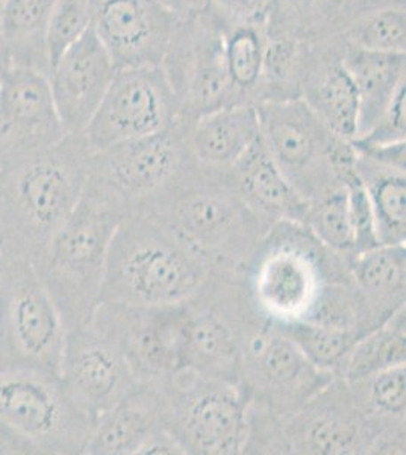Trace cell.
Here are the masks:
<instances>
[{
	"label": "cell",
	"mask_w": 406,
	"mask_h": 455,
	"mask_svg": "<svg viewBox=\"0 0 406 455\" xmlns=\"http://www.w3.org/2000/svg\"><path fill=\"white\" fill-rule=\"evenodd\" d=\"M247 455H370V437L349 384L334 378L291 413L249 409Z\"/></svg>",
	"instance_id": "6"
},
{
	"label": "cell",
	"mask_w": 406,
	"mask_h": 455,
	"mask_svg": "<svg viewBox=\"0 0 406 455\" xmlns=\"http://www.w3.org/2000/svg\"><path fill=\"white\" fill-rule=\"evenodd\" d=\"M186 313L184 368L240 384L243 347L255 311L240 275L210 272Z\"/></svg>",
	"instance_id": "10"
},
{
	"label": "cell",
	"mask_w": 406,
	"mask_h": 455,
	"mask_svg": "<svg viewBox=\"0 0 406 455\" xmlns=\"http://www.w3.org/2000/svg\"><path fill=\"white\" fill-rule=\"evenodd\" d=\"M360 330L365 336L406 308V246L379 244L350 259Z\"/></svg>",
	"instance_id": "23"
},
{
	"label": "cell",
	"mask_w": 406,
	"mask_h": 455,
	"mask_svg": "<svg viewBox=\"0 0 406 455\" xmlns=\"http://www.w3.org/2000/svg\"><path fill=\"white\" fill-rule=\"evenodd\" d=\"M349 384L370 437V455L406 454V364Z\"/></svg>",
	"instance_id": "25"
},
{
	"label": "cell",
	"mask_w": 406,
	"mask_h": 455,
	"mask_svg": "<svg viewBox=\"0 0 406 455\" xmlns=\"http://www.w3.org/2000/svg\"><path fill=\"white\" fill-rule=\"evenodd\" d=\"M259 139L253 105H231L202 116L191 124V156L201 166L225 172Z\"/></svg>",
	"instance_id": "26"
},
{
	"label": "cell",
	"mask_w": 406,
	"mask_h": 455,
	"mask_svg": "<svg viewBox=\"0 0 406 455\" xmlns=\"http://www.w3.org/2000/svg\"><path fill=\"white\" fill-rule=\"evenodd\" d=\"M405 90L406 87L403 85L397 92L370 131H367L364 135L354 140L364 145H390L405 141Z\"/></svg>",
	"instance_id": "41"
},
{
	"label": "cell",
	"mask_w": 406,
	"mask_h": 455,
	"mask_svg": "<svg viewBox=\"0 0 406 455\" xmlns=\"http://www.w3.org/2000/svg\"><path fill=\"white\" fill-rule=\"evenodd\" d=\"M391 5H405V0H320L313 36H337L355 17Z\"/></svg>",
	"instance_id": "37"
},
{
	"label": "cell",
	"mask_w": 406,
	"mask_h": 455,
	"mask_svg": "<svg viewBox=\"0 0 406 455\" xmlns=\"http://www.w3.org/2000/svg\"><path fill=\"white\" fill-rule=\"evenodd\" d=\"M179 104V119L195 120L237 105L225 62V28L211 11L180 19L161 64Z\"/></svg>",
	"instance_id": "14"
},
{
	"label": "cell",
	"mask_w": 406,
	"mask_h": 455,
	"mask_svg": "<svg viewBox=\"0 0 406 455\" xmlns=\"http://www.w3.org/2000/svg\"><path fill=\"white\" fill-rule=\"evenodd\" d=\"M278 328L304 352L305 357L315 368L334 377L346 354L361 339L355 332L315 325L309 322H296Z\"/></svg>",
	"instance_id": "35"
},
{
	"label": "cell",
	"mask_w": 406,
	"mask_h": 455,
	"mask_svg": "<svg viewBox=\"0 0 406 455\" xmlns=\"http://www.w3.org/2000/svg\"><path fill=\"white\" fill-rule=\"evenodd\" d=\"M355 154L356 173L370 202L379 243H405L406 167L358 150Z\"/></svg>",
	"instance_id": "28"
},
{
	"label": "cell",
	"mask_w": 406,
	"mask_h": 455,
	"mask_svg": "<svg viewBox=\"0 0 406 455\" xmlns=\"http://www.w3.org/2000/svg\"><path fill=\"white\" fill-rule=\"evenodd\" d=\"M320 0H273L267 29L272 32L313 34Z\"/></svg>",
	"instance_id": "39"
},
{
	"label": "cell",
	"mask_w": 406,
	"mask_h": 455,
	"mask_svg": "<svg viewBox=\"0 0 406 455\" xmlns=\"http://www.w3.org/2000/svg\"><path fill=\"white\" fill-rule=\"evenodd\" d=\"M346 46L378 52H405L406 8L391 5L369 11L350 20L337 34Z\"/></svg>",
	"instance_id": "33"
},
{
	"label": "cell",
	"mask_w": 406,
	"mask_h": 455,
	"mask_svg": "<svg viewBox=\"0 0 406 455\" xmlns=\"http://www.w3.org/2000/svg\"><path fill=\"white\" fill-rule=\"evenodd\" d=\"M267 46V23H246L225 31V62L237 105H258Z\"/></svg>",
	"instance_id": "32"
},
{
	"label": "cell",
	"mask_w": 406,
	"mask_h": 455,
	"mask_svg": "<svg viewBox=\"0 0 406 455\" xmlns=\"http://www.w3.org/2000/svg\"><path fill=\"white\" fill-rule=\"evenodd\" d=\"M115 72L93 28L52 66L47 75L52 98L68 134L85 132Z\"/></svg>",
	"instance_id": "20"
},
{
	"label": "cell",
	"mask_w": 406,
	"mask_h": 455,
	"mask_svg": "<svg viewBox=\"0 0 406 455\" xmlns=\"http://www.w3.org/2000/svg\"><path fill=\"white\" fill-rule=\"evenodd\" d=\"M60 378L73 403L93 425L135 384L119 347L90 322L66 334Z\"/></svg>",
	"instance_id": "18"
},
{
	"label": "cell",
	"mask_w": 406,
	"mask_h": 455,
	"mask_svg": "<svg viewBox=\"0 0 406 455\" xmlns=\"http://www.w3.org/2000/svg\"><path fill=\"white\" fill-rule=\"evenodd\" d=\"M66 334L34 264L6 257L0 285V372L29 369L60 375Z\"/></svg>",
	"instance_id": "9"
},
{
	"label": "cell",
	"mask_w": 406,
	"mask_h": 455,
	"mask_svg": "<svg viewBox=\"0 0 406 455\" xmlns=\"http://www.w3.org/2000/svg\"><path fill=\"white\" fill-rule=\"evenodd\" d=\"M93 154L84 132L68 134L0 171L8 227L6 257L32 264L40 259L81 201Z\"/></svg>",
	"instance_id": "2"
},
{
	"label": "cell",
	"mask_w": 406,
	"mask_h": 455,
	"mask_svg": "<svg viewBox=\"0 0 406 455\" xmlns=\"http://www.w3.org/2000/svg\"><path fill=\"white\" fill-rule=\"evenodd\" d=\"M139 455H186V451L167 429L163 428L144 443Z\"/></svg>",
	"instance_id": "42"
},
{
	"label": "cell",
	"mask_w": 406,
	"mask_h": 455,
	"mask_svg": "<svg viewBox=\"0 0 406 455\" xmlns=\"http://www.w3.org/2000/svg\"><path fill=\"white\" fill-rule=\"evenodd\" d=\"M272 8L273 0H210L208 6L225 31L246 23L266 25Z\"/></svg>",
	"instance_id": "40"
},
{
	"label": "cell",
	"mask_w": 406,
	"mask_h": 455,
	"mask_svg": "<svg viewBox=\"0 0 406 455\" xmlns=\"http://www.w3.org/2000/svg\"><path fill=\"white\" fill-rule=\"evenodd\" d=\"M0 455H31L25 443L0 424Z\"/></svg>",
	"instance_id": "44"
},
{
	"label": "cell",
	"mask_w": 406,
	"mask_h": 455,
	"mask_svg": "<svg viewBox=\"0 0 406 455\" xmlns=\"http://www.w3.org/2000/svg\"><path fill=\"white\" fill-rule=\"evenodd\" d=\"M179 21L156 0H103L93 29L117 70L161 68Z\"/></svg>",
	"instance_id": "19"
},
{
	"label": "cell",
	"mask_w": 406,
	"mask_h": 455,
	"mask_svg": "<svg viewBox=\"0 0 406 455\" xmlns=\"http://www.w3.org/2000/svg\"><path fill=\"white\" fill-rule=\"evenodd\" d=\"M257 111L268 156L300 196L313 202L343 186L330 160L338 135L328 130L304 100L267 102L258 105Z\"/></svg>",
	"instance_id": "12"
},
{
	"label": "cell",
	"mask_w": 406,
	"mask_h": 455,
	"mask_svg": "<svg viewBox=\"0 0 406 455\" xmlns=\"http://www.w3.org/2000/svg\"><path fill=\"white\" fill-rule=\"evenodd\" d=\"M55 0H6L0 11L11 64L49 75L46 34Z\"/></svg>",
	"instance_id": "29"
},
{
	"label": "cell",
	"mask_w": 406,
	"mask_h": 455,
	"mask_svg": "<svg viewBox=\"0 0 406 455\" xmlns=\"http://www.w3.org/2000/svg\"><path fill=\"white\" fill-rule=\"evenodd\" d=\"M0 424L31 455L84 454L93 428L60 375L29 369L0 372Z\"/></svg>",
	"instance_id": "8"
},
{
	"label": "cell",
	"mask_w": 406,
	"mask_h": 455,
	"mask_svg": "<svg viewBox=\"0 0 406 455\" xmlns=\"http://www.w3.org/2000/svg\"><path fill=\"white\" fill-rule=\"evenodd\" d=\"M311 49V34L305 36L267 29V46L258 105L300 99Z\"/></svg>",
	"instance_id": "30"
},
{
	"label": "cell",
	"mask_w": 406,
	"mask_h": 455,
	"mask_svg": "<svg viewBox=\"0 0 406 455\" xmlns=\"http://www.w3.org/2000/svg\"><path fill=\"white\" fill-rule=\"evenodd\" d=\"M315 368L304 352L255 313L243 347L240 386L249 409L278 418L291 413L334 379Z\"/></svg>",
	"instance_id": "11"
},
{
	"label": "cell",
	"mask_w": 406,
	"mask_h": 455,
	"mask_svg": "<svg viewBox=\"0 0 406 455\" xmlns=\"http://www.w3.org/2000/svg\"><path fill=\"white\" fill-rule=\"evenodd\" d=\"M210 272L203 259L161 220L149 212H129L111 240L100 304H182Z\"/></svg>",
	"instance_id": "5"
},
{
	"label": "cell",
	"mask_w": 406,
	"mask_h": 455,
	"mask_svg": "<svg viewBox=\"0 0 406 455\" xmlns=\"http://www.w3.org/2000/svg\"><path fill=\"white\" fill-rule=\"evenodd\" d=\"M94 10L93 0L53 2L46 34L49 68L93 28Z\"/></svg>",
	"instance_id": "36"
},
{
	"label": "cell",
	"mask_w": 406,
	"mask_h": 455,
	"mask_svg": "<svg viewBox=\"0 0 406 455\" xmlns=\"http://www.w3.org/2000/svg\"><path fill=\"white\" fill-rule=\"evenodd\" d=\"M6 237H8V227H6L5 204H4L2 187H0V255H5Z\"/></svg>",
	"instance_id": "45"
},
{
	"label": "cell",
	"mask_w": 406,
	"mask_h": 455,
	"mask_svg": "<svg viewBox=\"0 0 406 455\" xmlns=\"http://www.w3.org/2000/svg\"><path fill=\"white\" fill-rule=\"evenodd\" d=\"M178 119L179 104L160 66L119 68L84 134L102 150L167 130Z\"/></svg>",
	"instance_id": "16"
},
{
	"label": "cell",
	"mask_w": 406,
	"mask_h": 455,
	"mask_svg": "<svg viewBox=\"0 0 406 455\" xmlns=\"http://www.w3.org/2000/svg\"><path fill=\"white\" fill-rule=\"evenodd\" d=\"M137 212H149L203 259L211 272L240 275L267 233L243 204L227 172L193 158L164 190Z\"/></svg>",
	"instance_id": "1"
},
{
	"label": "cell",
	"mask_w": 406,
	"mask_h": 455,
	"mask_svg": "<svg viewBox=\"0 0 406 455\" xmlns=\"http://www.w3.org/2000/svg\"><path fill=\"white\" fill-rule=\"evenodd\" d=\"M225 172L243 204L268 227L278 222L305 223L309 202L279 171L268 156L261 134L246 154Z\"/></svg>",
	"instance_id": "22"
},
{
	"label": "cell",
	"mask_w": 406,
	"mask_h": 455,
	"mask_svg": "<svg viewBox=\"0 0 406 455\" xmlns=\"http://www.w3.org/2000/svg\"><path fill=\"white\" fill-rule=\"evenodd\" d=\"M163 425L186 455H242L249 398L238 383L180 369L161 384Z\"/></svg>",
	"instance_id": "7"
},
{
	"label": "cell",
	"mask_w": 406,
	"mask_h": 455,
	"mask_svg": "<svg viewBox=\"0 0 406 455\" xmlns=\"http://www.w3.org/2000/svg\"><path fill=\"white\" fill-rule=\"evenodd\" d=\"M0 78H2V75H0Z\"/></svg>",
	"instance_id": "50"
},
{
	"label": "cell",
	"mask_w": 406,
	"mask_h": 455,
	"mask_svg": "<svg viewBox=\"0 0 406 455\" xmlns=\"http://www.w3.org/2000/svg\"><path fill=\"white\" fill-rule=\"evenodd\" d=\"M10 68H12L10 52H8V47H6L5 36H4V32L0 28V75L4 76V73Z\"/></svg>",
	"instance_id": "46"
},
{
	"label": "cell",
	"mask_w": 406,
	"mask_h": 455,
	"mask_svg": "<svg viewBox=\"0 0 406 455\" xmlns=\"http://www.w3.org/2000/svg\"><path fill=\"white\" fill-rule=\"evenodd\" d=\"M161 384L135 383L94 422L84 454L139 455L144 443L164 428Z\"/></svg>",
	"instance_id": "24"
},
{
	"label": "cell",
	"mask_w": 406,
	"mask_h": 455,
	"mask_svg": "<svg viewBox=\"0 0 406 455\" xmlns=\"http://www.w3.org/2000/svg\"><path fill=\"white\" fill-rule=\"evenodd\" d=\"M6 257L5 255H0V285L4 281V274H5Z\"/></svg>",
	"instance_id": "47"
},
{
	"label": "cell",
	"mask_w": 406,
	"mask_h": 455,
	"mask_svg": "<svg viewBox=\"0 0 406 455\" xmlns=\"http://www.w3.org/2000/svg\"><path fill=\"white\" fill-rule=\"evenodd\" d=\"M240 276L253 311L276 326L304 321L328 285L352 280L350 259L298 222L268 228Z\"/></svg>",
	"instance_id": "4"
},
{
	"label": "cell",
	"mask_w": 406,
	"mask_h": 455,
	"mask_svg": "<svg viewBox=\"0 0 406 455\" xmlns=\"http://www.w3.org/2000/svg\"><path fill=\"white\" fill-rule=\"evenodd\" d=\"M94 5H98V4H100V2H103V0H93Z\"/></svg>",
	"instance_id": "49"
},
{
	"label": "cell",
	"mask_w": 406,
	"mask_h": 455,
	"mask_svg": "<svg viewBox=\"0 0 406 455\" xmlns=\"http://www.w3.org/2000/svg\"><path fill=\"white\" fill-rule=\"evenodd\" d=\"M190 122L178 119L167 130L94 150L90 175L105 182L137 212L158 196L193 161Z\"/></svg>",
	"instance_id": "15"
},
{
	"label": "cell",
	"mask_w": 406,
	"mask_h": 455,
	"mask_svg": "<svg viewBox=\"0 0 406 455\" xmlns=\"http://www.w3.org/2000/svg\"><path fill=\"white\" fill-rule=\"evenodd\" d=\"M6 0H0V11H2V8H4V5H5Z\"/></svg>",
	"instance_id": "48"
},
{
	"label": "cell",
	"mask_w": 406,
	"mask_h": 455,
	"mask_svg": "<svg viewBox=\"0 0 406 455\" xmlns=\"http://www.w3.org/2000/svg\"><path fill=\"white\" fill-rule=\"evenodd\" d=\"M129 214L119 195L88 173L83 197L34 263L66 330L92 321L115 229Z\"/></svg>",
	"instance_id": "3"
},
{
	"label": "cell",
	"mask_w": 406,
	"mask_h": 455,
	"mask_svg": "<svg viewBox=\"0 0 406 455\" xmlns=\"http://www.w3.org/2000/svg\"><path fill=\"white\" fill-rule=\"evenodd\" d=\"M305 225L330 251L347 259L355 255V233L345 186L335 187L319 199L309 202Z\"/></svg>",
	"instance_id": "34"
},
{
	"label": "cell",
	"mask_w": 406,
	"mask_h": 455,
	"mask_svg": "<svg viewBox=\"0 0 406 455\" xmlns=\"http://www.w3.org/2000/svg\"><path fill=\"white\" fill-rule=\"evenodd\" d=\"M90 323L119 347L135 383H164L184 368L186 313L182 304L102 302Z\"/></svg>",
	"instance_id": "13"
},
{
	"label": "cell",
	"mask_w": 406,
	"mask_h": 455,
	"mask_svg": "<svg viewBox=\"0 0 406 455\" xmlns=\"http://www.w3.org/2000/svg\"><path fill=\"white\" fill-rule=\"evenodd\" d=\"M345 64L360 100L358 134L364 135L405 85V52H378L346 46Z\"/></svg>",
	"instance_id": "27"
},
{
	"label": "cell",
	"mask_w": 406,
	"mask_h": 455,
	"mask_svg": "<svg viewBox=\"0 0 406 455\" xmlns=\"http://www.w3.org/2000/svg\"><path fill=\"white\" fill-rule=\"evenodd\" d=\"M346 43L339 36H313V49L300 100L328 130L346 140L358 134L360 100L345 64Z\"/></svg>",
	"instance_id": "21"
},
{
	"label": "cell",
	"mask_w": 406,
	"mask_h": 455,
	"mask_svg": "<svg viewBox=\"0 0 406 455\" xmlns=\"http://www.w3.org/2000/svg\"><path fill=\"white\" fill-rule=\"evenodd\" d=\"M156 2H160L161 5L182 20L199 16L210 6V0H156Z\"/></svg>",
	"instance_id": "43"
},
{
	"label": "cell",
	"mask_w": 406,
	"mask_h": 455,
	"mask_svg": "<svg viewBox=\"0 0 406 455\" xmlns=\"http://www.w3.org/2000/svg\"><path fill=\"white\" fill-rule=\"evenodd\" d=\"M403 364H406V308L358 339L343 358L335 378L354 381Z\"/></svg>",
	"instance_id": "31"
},
{
	"label": "cell",
	"mask_w": 406,
	"mask_h": 455,
	"mask_svg": "<svg viewBox=\"0 0 406 455\" xmlns=\"http://www.w3.org/2000/svg\"><path fill=\"white\" fill-rule=\"evenodd\" d=\"M339 182L346 187L347 196H349L350 216H352L354 233H355V255L379 246L381 243L376 234L375 218L371 212L370 202L360 176L356 173V169L346 173Z\"/></svg>",
	"instance_id": "38"
},
{
	"label": "cell",
	"mask_w": 406,
	"mask_h": 455,
	"mask_svg": "<svg viewBox=\"0 0 406 455\" xmlns=\"http://www.w3.org/2000/svg\"><path fill=\"white\" fill-rule=\"evenodd\" d=\"M62 128L49 78L12 66L0 78V171L61 140Z\"/></svg>",
	"instance_id": "17"
}]
</instances>
